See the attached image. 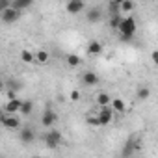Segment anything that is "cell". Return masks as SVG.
<instances>
[{"instance_id": "cell-1", "label": "cell", "mask_w": 158, "mask_h": 158, "mask_svg": "<svg viewBox=\"0 0 158 158\" xmlns=\"http://www.w3.org/2000/svg\"><path fill=\"white\" fill-rule=\"evenodd\" d=\"M136 30H138V24H136L134 17H123V21H121V24L117 28V32H119L123 41H128L130 37H134Z\"/></svg>"}, {"instance_id": "cell-2", "label": "cell", "mask_w": 158, "mask_h": 158, "mask_svg": "<svg viewBox=\"0 0 158 158\" xmlns=\"http://www.w3.org/2000/svg\"><path fill=\"white\" fill-rule=\"evenodd\" d=\"M43 141H45V145H47L48 149H56V147L61 145L63 134H61L60 130H56V128H48V130L45 132V136H43Z\"/></svg>"}, {"instance_id": "cell-3", "label": "cell", "mask_w": 158, "mask_h": 158, "mask_svg": "<svg viewBox=\"0 0 158 158\" xmlns=\"http://www.w3.org/2000/svg\"><path fill=\"white\" fill-rule=\"evenodd\" d=\"M21 10H17V8H8V10H4V11H0V19H2V23L4 24H15L19 19H21Z\"/></svg>"}, {"instance_id": "cell-4", "label": "cell", "mask_w": 158, "mask_h": 158, "mask_svg": "<svg viewBox=\"0 0 158 158\" xmlns=\"http://www.w3.org/2000/svg\"><path fill=\"white\" fill-rule=\"evenodd\" d=\"M0 121H2V127L8 128V130H21V119H19L17 114H6L4 112Z\"/></svg>"}, {"instance_id": "cell-5", "label": "cell", "mask_w": 158, "mask_h": 158, "mask_svg": "<svg viewBox=\"0 0 158 158\" xmlns=\"http://www.w3.org/2000/svg\"><path fill=\"white\" fill-rule=\"evenodd\" d=\"M114 108L112 106H99V112H97V115H99V121H101V127H106V125H110L112 123V119H114Z\"/></svg>"}, {"instance_id": "cell-6", "label": "cell", "mask_w": 158, "mask_h": 158, "mask_svg": "<svg viewBox=\"0 0 158 158\" xmlns=\"http://www.w3.org/2000/svg\"><path fill=\"white\" fill-rule=\"evenodd\" d=\"M65 10H67L69 15H78V13H82L86 10V2L84 0H69Z\"/></svg>"}, {"instance_id": "cell-7", "label": "cell", "mask_w": 158, "mask_h": 158, "mask_svg": "<svg viewBox=\"0 0 158 158\" xmlns=\"http://www.w3.org/2000/svg\"><path fill=\"white\" fill-rule=\"evenodd\" d=\"M21 106H23V99H17L15 95L4 104V112L6 114H19L21 112Z\"/></svg>"}, {"instance_id": "cell-8", "label": "cell", "mask_w": 158, "mask_h": 158, "mask_svg": "<svg viewBox=\"0 0 158 158\" xmlns=\"http://www.w3.org/2000/svg\"><path fill=\"white\" fill-rule=\"evenodd\" d=\"M56 114L50 110V108H47L45 112H43V115H41V125L45 127V128H52L54 127V123H56Z\"/></svg>"}, {"instance_id": "cell-9", "label": "cell", "mask_w": 158, "mask_h": 158, "mask_svg": "<svg viewBox=\"0 0 158 158\" xmlns=\"http://www.w3.org/2000/svg\"><path fill=\"white\" fill-rule=\"evenodd\" d=\"M19 139L24 143V145H30V143H34V139H35V134H34V130L30 128V127H21V130H19Z\"/></svg>"}, {"instance_id": "cell-10", "label": "cell", "mask_w": 158, "mask_h": 158, "mask_svg": "<svg viewBox=\"0 0 158 158\" xmlns=\"http://www.w3.org/2000/svg\"><path fill=\"white\" fill-rule=\"evenodd\" d=\"M99 82H101V78H99V74L93 73V71H86V73L82 74V84H84V86H97Z\"/></svg>"}, {"instance_id": "cell-11", "label": "cell", "mask_w": 158, "mask_h": 158, "mask_svg": "<svg viewBox=\"0 0 158 158\" xmlns=\"http://www.w3.org/2000/svg\"><path fill=\"white\" fill-rule=\"evenodd\" d=\"M86 19H88V23H91V24L99 23V21L102 19V11H101V8H89V10L86 11Z\"/></svg>"}, {"instance_id": "cell-12", "label": "cell", "mask_w": 158, "mask_h": 158, "mask_svg": "<svg viewBox=\"0 0 158 158\" xmlns=\"http://www.w3.org/2000/svg\"><path fill=\"white\" fill-rule=\"evenodd\" d=\"M102 50H104V47H102L101 41L93 39V41L88 43V54H91V56H99V54H102Z\"/></svg>"}, {"instance_id": "cell-13", "label": "cell", "mask_w": 158, "mask_h": 158, "mask_svg": "<svg viewBox=\"0 0 158 158\" xmlns=\"http://www.w3.org/2000/svg\"><path fill=\"white\" fill-rule=\"evenodd\" d=\"M112 108H114V112L115 114H125V110H127V104H125V101L123 99H112V104H110Z\"/></svg>"}, {"instance_id": "cell-14", "label": "cell", "mask_w": 158, "mask_h": 158, "mask_svg": "<svg viewBox=\"0 0 158 158\" xmlns=\"http://www.w3.org/2000/svg\"><path fill=\"white\" fill-rule=\"evenodd\" d=\"M65 61H67V65H69V67H78V65L82 63V58L78 56V54H67Z\"/></svg>"}, {"instance_id": "cell-15", "label": "cell", "mask_w": 158, "mask_h": 158, "mask_svg": "<svg viewBox=\"0 0 158 158\" xmlns=\"http://www.w3.org/2000/svg\"><path fill=\"white\" fill-rule=\"evenodd\" d=\"M149 97H151V89H149L147 86L138 88V93H136V99H138V101H147Z\"/></svg>"}, {"instance_id": "cell-16", "label": "cell", "mask_w": 158, "mask_h": 158, "mask_svg": "<svg viewBox=\"0 0 158 158\" xmlns=\"http://www.w3.org/2000/svg\"><path fill=\"white\" fill-rule=\"evenodd\" d=\"M97 104H99V106H110V104H112V97L102 91V93L97 95Z\"/></svg>"}, {"instance_id": "cell-17", "label": "cell", "mask_w": 158, "mask_h": 158, "mask_svg": "<svg viewBox=\"0 0 158 158\" xmlns=\"http://www.w3.org/2000/svg\"><path fill=\"white\" fill-rule=\"evenodd\" d=\"M32 4H34V0H13V8H17V10H21V11L28 10Z\"/></svg>"}, {"instance_id": "cell-18", "label": "cell", "mask_w": 158, "mask_h": 158, "mask_svg": "<svg viewBox=\"0 0 158 158\" xmlns=\"http://www.w3.org/2000/svg\"><path fill=\"white\" fill-rule=\"evenodd\" d=\"M21 60L24 61V63H32V61H35V52H32V50H21Z\"/></svg>"}, {"instance_id": "cell-19", "label": "cell", "mask_w": 158, "mask_h": 158, "mask_svg": "<svg viewBox=\"0 0 158 158\" xmlns=\"http://www.w3.org/2000/svg\"><path fill=\"white\" fill-rule=\"evenodd\" d=\"M32 110H34V102L32 101H23V106H21V115H30L32 114Z\"/></svg>"}, {"instance_id": "cell-20", "label": "cell", "mask_w": 158, "mask_h": 158, "mask_svg": "<svg viewBox=\"0 0 158 158\" xmlns=\"http://www.w3.org/2000/svg\"><path fill=\"white\" fill-rule=\"evenodd\" d=\"M121 21H123V17H121V13H112V15H110V26H112L114 30H117V28H119V24H121Z\"/></svg>"}, {"instance_id": "cell-21", "label": "cell", "mask_w": 158, "mask_h": 158, "mask_svg": "<svg viewBox=\"0 0 158 158\" xmlns=\"http://www.w3.org/2000/svg\"><path fill=\"white\" fill-rule=\"evenodd\" d=\"M48 58H50V54H48L47 50H37V52H35V60H37L39 63H47Z\"/></svg>"}, {"instance_id": "cell-22", "label": "cell", "mask_w": 158, "mask_h": 158, "mask_svg": "<svg viewBox=\"0 0 158 158\" xmlns=\"http://www.w3.org/2000/svg\"><path fill=\"white\" fill-rule=\"evenodd\" d=\"M134 10V0H125V2L121 4V11L123 13H130Z\"/></svg>"}, {"instance_id": "cell-23", "label": "cell", "mask_w": 158, "mask_h": 158, "mask_svg": "<svg viewBox=\"0 0 158 158\" xmlns=\"http://www.w3.org/2000/svg\"><path fill=\"white\" fill-rule=\"evenodd\" d=\"M88 123L93 125V127H101V121H99V115L93 114V115H88Z\"/></svg>"}, {"instance_id": "cell-24", "label": "cell", "mask_w": 158, "mask_h": 158, "mask_svg": "<svg viewBox=\"0 0 158 158\" xmlns=\"http://www.w3.org/2000/svg\"><path fill=\"white\" fill-rule=\"evenodd\" d=\"M13 6V0H0V11H4Z\"/></svg>"}, {"instance_id": "cell-25", "label": "cell", "mask_w": 158, "mask_h": 158, "mask_svg": "<svg viewBox=\"0 0 158 158\" xmlns=\"http://www.w3.org/2000/svg\"><path fill=\"white\" fill-rule=\"evenodd\" d=\"M69 99H71V101H80V91L73 89V91L69 93Z\"/></svg>"}, {"instance_id": "cell-26", "label": "cell", "mask_w": 158, "mask_h": 158, "mask_svg": "<svg viewBox=\"0 0 158 158\" xmlns=\"http://www.w3.org/2000/svg\"><path fill=\"white\" fill-rule=\"evenodd\" d=\"M151 60H152V63L158 67V50H152V52H151Z\"/></svg>"}, {"instance_id": "cell-27", "label": "cell", "mask_w": 158, "mask_h": 158, "mask_svg": "<svg viewBox=\"0 0 158 158\" xmlns=\"http://www.w3.org/2000/svg\"><path fill=\"white\" fill-rule=\"evenodd\" d=\"M112 2H115V4H119V6H121V4L125 2V0H112Z\"/></svg>"}]
</instances>
